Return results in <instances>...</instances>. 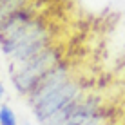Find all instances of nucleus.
<instances>
[{"label":"nucleus","mask_w":125,"mask_h":125,"mask_svg":"<svg viewBox=\"0 0 125 125\" xmlns=\"http://www.w3.org/2000/svg\"><path fill=\"white\" fill-rule=\"evenodd\" d=\"M62 60V49L56 44H51L38 54L27 58L25 62L9 63V78L15 91L22 96H27L33 91V87L38 83V80Z\"/></svg>","instance_id":"nucleus-2"},{"label":"nucleus","mask_w":125,"mask_h":125,"mask_svg":"<svg viewBox=\"0 0 125 125\" xmlns=\"http://www.w3.org/2000/svg\"><path fill=\"white\" fill-rule=\"evenodd\" d=\"M24 125H33L31 122H24Z\"/></svg>","instance_id":"nucleus-10"},{"label":"nucleus","mask_w":125,"mask_h":125,"mask_svg":"<svg viewBox=\"0 0 125 125\" xmlns=\"http://www.w3.org/2000/svg\"><path fill=\"white\" fill-rule=\"evenodd\" d=\"M29 4H31V0H0V24L9 15H13L15 11L22 9L25 6H29Z\"/></svg>","instance_id":"nucleus-6"},{"label":"nucleus","mask_w":125,"mask_h":125,"mask_svg":"<svg viewBox=\"0 0 125 125\" xmlns=\"http://www.w3.org/2000/svg\"><path fill=\"white\" fill-rule=\"evenodd\" d=\"M69 78H71V67H69V63L65 60H62V62H58L54 67H51L49 71L38 80V83L33 87V91L25 96L29 107H31L33 103H36L38 100H42L47 93H51L53 89H56L58 85H62L63 82L69 80Z\"/></svg>","instance_id":"nucleus-4"},{"label":"nucleus","mask_w":125,"mask_h":125,"mask_svg":"<svg viewBox=\"0 0 125 125\" xmlns=\"http://www.w3.org/2000/svg\"><path fill=\"white\" fill-rule=\"evenodd\" d=\"M4 96H6V87H4V82L0 80V105L4 103Z\"/></svg>","instance_id":"nucleus-8"},{"label":"nucleus","mask_w":125,"mask_h":125,"mask_svg":"<svg viewBox=\"0 0 125 125\" xmlns=\"http://www.w3.org/2000/svg\"><path fill=\"white\" fill-rule=\"evenodd\" d=\"M102 116L100 111V100L94 96H83L74 107L71 118L65 122V125H87L94 118Z\"/></svg>","instance_id":"nucleus-5"},{"label":"nucleus","mask_w":125,"mask_h":125,"mask_svg":"<svg viewBox=\"0 0 125 125\" xmlns=\"http://www.w3.org/2000/svg\"><path fill=\"white\" fill-rule=\"evenodd\" d=\"M0 125H18V118H16L15 111L7 103L0 105Z\"/></svg>","instance_id":"nucleus-7"},{"label":"nucleus","mask_w":125,"mask_h":125,"mask_svg":"<svg viewBox=\"0 0 125 125\" xmlns=\"http://www.w3.org/2000/svg\"><path fill=\"white\" fill-rule=\"evenodd\" d=\"M82 96H83V93H82L80 83L76 80L69 78V80L63 82L62 85H58L56 89L47 93L42 100L33 103L31 105L33 116H34V120L42 125L45 120H49L53 114H56L60 109H63L65 105H69L71 102L78 100Z\"/></svg>","instance_id":"nucleus-3"},{"label":"nucleus","mask_w":125,"mask_h":125,"mask_svg":"<svg viewBox=\"0 0 125 125\" xmlns=\"http://www.w3.org/2000/svg\"><path fill=\"white\" fill-rule=\"evenodd\" d=\"M51 44H53V29L49 27L44 16L36 13L27 24L0 40V51L7 56L9 63H20L38 54Z\"/></svg>","instance_id":"nucleus-1"},{"label":"nucleus","mask_w":125,"mask_h":125,"mask_svg":"<svg viewBox=\"0 0 125 125\" xmlns=\"http://www.w3.org/2000/svg\"><path fill=\"white\" fill-rule=\"evenodd\" d=\"M102 122H103V116H98V118H94L93 122H89L87 125H102Z\"/></svg>","instance_id":"nucleus-9"}]
</instances>
